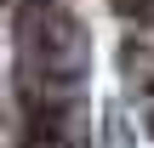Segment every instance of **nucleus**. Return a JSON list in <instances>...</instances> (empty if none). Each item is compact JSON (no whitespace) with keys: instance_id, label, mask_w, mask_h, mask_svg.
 Returning <instances> with one entry per match:
<instances>
[]
</instances>
